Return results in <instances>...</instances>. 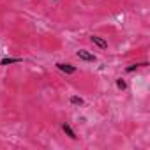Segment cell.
Instances as JSON below:
<instances>
[{"label": "cell", "instance_id": "obj_1", "mask_svg": "<svg viewBox=\"0 0 150 150\" xmlns=\"http://www.w3.org/2000/svg\"><path fill=\"white\" fill-rule=\"evenodd\" d=\"M76 57H78L80 60H83V62H96V60H97L96 55L90 53V51H87V50H80V51H76Z\"/></svg>", "mask_w": 150, "mask_h": 150}, {"label": "cell", "instance_id": "obj_2", "mask_svg": "<svg viewBox=\"0 0 150 150\" xmlns=\"http://www.w3.org/2000/svg\"><path fill=\"white\" fill-rule=\"evenodd\" d=\"M57 67H58L62 72H65V74H72V72H76V67H74V65H71V64L58 62V64H57Z\"/></svg>", "mask_w": 150, "mask_h": 150}, {"label": "cell", "instance_id": "obj_3", "mask_svg": "<svg viewBox=\"0 0 150 150\" xmlns=\"http://www.w3.org/2000/svg\"><path fill=\"white\" fill-rule=\"evenodd\" d=\"M90 41H92L96 46H99L101 50H106V48H108V42H106L103 37H99V35H92V37H90Z\"/></svg>", "mask_w": 150, "mask_h": 150}, {"label": "cell", "instance_id": "obj_4", "mask_svg": "<svg viewBox=\"0 0 150 150\" xmlns=\"http://www.w3.org/2000/svg\"><path fill=\"white\" fill-rule=\"evenodd\" d=\"M23 62V58H14V57H6L0 60V65H11V64H20Z\"/></svg>", "mask_w": 150, "mask_h": 150}, {"label": "cell", "instance_id": "obj_5", "mask_svg": "<svg viewBox=\"0 0 150 150\" xmlns=\"http://www.w3.org/2000/svg\"><path fill=\"white\" fill-rule=\"evenodd\" d=\"M62 131H64V132H65V134H67L71 139H76V138H78L76 134H74V131L71 129V125H69L67 122H64V124H62Z\"/></svg>", "mask_w": 150, "mask_h": 150}, {"label": "cell", "instance_id": "obj_6", "mask_svg": "<svg viewBox=\"0 0 150 150\" xmlns=\"http://www.w3.org/2000/svg\"><path fill=\"white\" fill-rule=\"evenodd\" d=\"M71 104H72V106H81V104H83V99L78 97V96H72V97H71Z\"/></svg>", "mask_w": 150, "mask_h": 150}, {"label": "cell", "instance_id": "obj_7", "mask_svg": "<svg viewBox=\"0 0 150 150\" xmlns=\"http://www.w3.org/2000/svg\"><path fill=\"white\" fill-rule=\"evenodd\" d=\"M117 87H118L120 90H125V88H127V83H125L122 78H118V80H117Z\"/></svg>", "mask_w": 150, "mask_h": 150}]
</instances>
